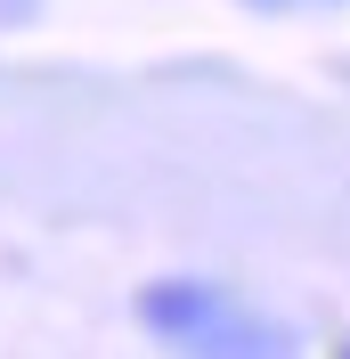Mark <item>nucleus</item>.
Segmentation results:
<instances>
[{
	"label": "nucleus",
	"mask_w": 350,
	"mask_h": 359,
	"mask_svg": "<svg viewBox=\"0 0 350 359\" xmlns=\"http://www.w3.org/2000/svg\"><path fill=\"white\" fill-rule=\"evenodd\" d=\"M139 318L147 327H163V335H212V318H220V294L196 286V278H179V286H147L139 294Z\"/></svg>",
	"instance_id": "f257e3e1"
},
{
	"label": "nucleus",
	"mask_w": 350,
	"mask_h": 359,
	"mask_svg": "<svg viewBox=\"0 0 350 359\" xmlns=\"http://www.w3.org/2000/svg\"><path fill=\"white\" fill-rule=\"evenodd\" d=\"M261 8H277V0H261Z\"/></svg>",
	"instance_id": "f03ea898"
}]
</instances>
